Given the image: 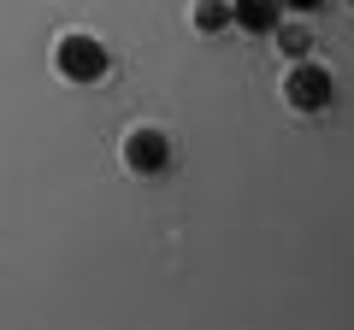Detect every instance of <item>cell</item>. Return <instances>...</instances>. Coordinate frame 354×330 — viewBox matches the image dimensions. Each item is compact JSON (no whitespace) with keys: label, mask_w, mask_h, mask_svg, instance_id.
<instances>
[{"label":"cell","mask_w":354,"mask_h":330,"mask_svg":"<svg viewBox=\"0 0 354 330\" xmlns=\"http://www.w3.org/2000/svg\"><path fill=\"white\" fill-rule=\"evenodd\" d=\"M283 95H290L295 113H325V106L337 101V77H330L325 65H313V59H295V71L283 77Z\"/></svg>","instance_id":"cell-1"},{"label":"cell","mask_w":354,"mask_h":330,"mask_svg":"<svg viewBox=\"0 0 354 330\" xmlns=\"http://www.w3.org/2000/svg\"><path fill=\"white\" fill-rule=\"evenodd\" d=\"M59 71L71 83H101L106 77V48L95 36H65L59 41Z\"/></svg>","instance_id":"cell-2"},{"label":"cell","mask_w":354,"mask_h":330,"mask_svg":"<svg viewBox=\"0 0 354 330\" xmlns=\"http://www.w3.org/2000/svg\"><path fill=\"white\" fill-rule=\"evenodd\" d=\"M124 165H130V171H148V177H153V171H165V165H171V142H165L153 124L130 130V136H124Z\"/></svg>","instance_id":"cell-3"},{"label":"cell","mask_w":354,"mask_h":330,"mask_svg":"<svg viewBox=\"0 0 354 330\" xmlns=\"http://www.w3.org/2000/svg\"><path fill=\"white\" fill-rule=\"evenodd\" d=\"M230 6H236V30H248V36H278L283 0H230Z\"/></svg>","instance_id":"cell-4"},{"label":"cell","mask_w":354,"mask_h":330,"mask_svg":"<svg viewBox=\"0 0 354 330\" xmlns=\"http://www.w3.org/2000/svg\"><path fill=\"white\" fill-rule=\"evenodd\" d=\"M225 24H236V6H230V0H201V6H195V30L218 36Z\"/></svg>","instance_id":"cell-5"},{"label":"cell","mask_w":354,"mask_h":330,"mask_svg":"<svg viewBox=\"0 0 354 330\" xmlns=\"http://www.w3.org/2000/svg\"><path fill=\"white\" fill-rule=\"evenodd\" d=\"M307 48H313V36H307L301 24H290V30L278 24V53H290V59H307Z\"/></svg>","instance_id":"cell-6"},{"label":"cell","mask_w":354,"mask_h":330,"mask_svg":"<svg viewBox=\"0 0 354 330\" xmlns=\"http://www.w3.org/2000/svg\"><path fill=\"white\" fill-rule=\"evenodd\" d=\"M290 12H325V0H283Z\"/></svg>","instance_id":"cell-7"},{"label":"cell","mask_w":354,"mask_h":330,"mask_svg":"<svg viewBox=\"0 0 354 330\" xmlns=\"http://www.w3.org/2000/svg\"><path fill=\"white\" fill-rule=\"evenodd\" d=\"M348 6H354V0H348Z\"/></svg>","instance_id":"cell-8"}]
</instances>
